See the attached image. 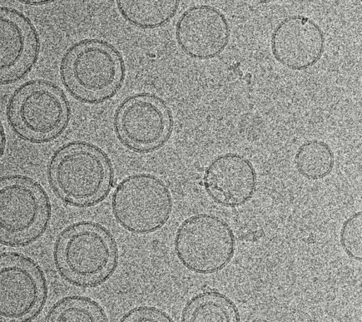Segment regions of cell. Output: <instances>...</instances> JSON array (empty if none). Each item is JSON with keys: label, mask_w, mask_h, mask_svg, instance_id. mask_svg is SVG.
I'll return each instance as SVG.
<instances>
[{"label": "cell", "mask_w": 362, "mask_h": 322, "mask_svg": "<svg viewBox=\"0 0 362 322\" xmlns=\"http://www.w3.org/2000/svg\"><path fill=\"white\" fill-rule=\"evenodd\" d=\"M53 260L64 281L78 287L93 288L112 276L118 265L119 251L107 229L91 221H80L58 234Z\"/></svg>", "instance_id": "1"}, {"label": "cell", "mask_w": 362, "mask_h": 322, "mask_svg": "<svg viewBox=\"0 0 362 322\" xmlns=\"http://www.w3.org/2000/svg\"><path fill=\"white\" fill-rule=\"evenodd\" d=\"M48 178L53 190L63 202L87 207L107 196L114 173L103 150L86 142L74 141L54 153L48 166Z\"/></svg>", "instance_id": "2"}, {"label": "cell", "mask_w": 362, "mask_h": 322, "mask_svg": "<svg viewBox=\"0 0 362 322\" xmlns=\"http://www.w3.org/2000/svg\"><path fill=\"white\" fill-rule=\"evenodd\" d=\"M62 84L76 100L98 103L111 98L125 76L120 52L108 42L86 38L71 45L59 64Z\"/></svg>", "instance_id": "3"}, {"label": "cell", "mask_w": 362, "mask_h": 322, "mask_svg": "<svg viewBox=\"0 0 362 322\" xmlns=\"http://www.w3.org/2000/svg\"><path fill=\"white\" fill-rule=\"evenodd\" d=\"M6 115L10 127L20 138L45 143L64 130L70 109L59 86L38 79L26 81L13 91L7 104Z\"/></svg>", "instance_id": "4"}, {"label": "cell", "mask_w": 362, "mask_h": 322, "mask_svg": "<svg viewBox=\"0 0 362 322\" xmlns=\"http://www.w3.org/2000/svg\"><path fill=\"white\" fill-rule=\"evenodd\" d=\"M51 217L47 192L35 180L20 174L0 178V243L24 246L45 231Z\"/></svg>", "instance_id": "5"}, {"label": "cell", "mask_w": 362, "mask_h": 322, "mask_svg": "<svg viewBox=\"0 0 362 322\" xmlns=\"http://www.w3.org/2000/svg\"><path fill=\"white\" fill-rule=\"evenodd\" d=\"M117 222L135 234L153 233L168 221L173 197L165 183L147 173L127 176L117 185L111 198Z\"/></svg>", "instance_id": "6"}, {"label": "cell", "mask_w": 362, "mask_h": 322, "mask_svg": "<svg viewBox=\"0 0 362 322\" xmlns=\"http://www.w3.org/2000/svg\"><path fill=\"white\" fill-rule=\"evenodd\" d=\"M174 249L179 261L189 271L212 274L231 261L235 239L231 227L223 219L199 213L180 224L174 238Z\"/></svg>", "instance_id": "7"}, {"label": "cell", "mask_w": 362, "mask_h": 322, "mask_svg": "<svg viewBox=\"0 0 362 322\" xmlns=\"http://www.w3.org/2000/svg\"><path fill=\"white\" fill-rule=\"evenodd\" d=\"M47 295L46 277L38 263L21 253H0V321L33 319Z\"/></svg>", "instance_id": "8"}, {"label": "cell", "mask_w": 362, "mask_h": 322, "mask_svg": "<svg viewBox=\"0 0 362 322\" xmlns=\"http://www.w3.org/2000/svg\"><path fill=\"white\" fill-rule=\"evenodd\" d=\"M172 126L170 109L151 93L129 96L118 105L114 116L117 137L127 148L138 152L159 148L168 140Z\"/></svg>", "instance_id": "9"}, {"label": "cell", "mask_w": 362, "mask_h": 322, "mask_svg": "<svg viewBox=\"0 0 362 322\" xmlns=\"http://www.w3.org/2000/svg\"><path fill=\"white\" fill-rule=\"evenodd\" d=\"M230 37V27L226 16L208 4L188 8L175 25L179 47L195 59L208 60L219 56L228 46Z\"/></svg>", "instance_id": "10"}, {"label": "cell", "mask_w": 362, "mask_h": 322, "mask_svg": "<svg viewBox=\"0 0 362 322\" xmlns=\"http://www.w3.org/2000/svg\"><path fill=\"white\" fill-rule=\"evenodd\" d=\"M325 46V34L320 26L310 18L298 14L281 19L270 38L273 57L292 71L306 70L318 63Z\"/></svg>", "instance_id": "11"}, {"label": "cell", "mask_w": 362, "mask_h": 322, "mask_svg": "<svg viewBox=\"0 0 362 322\" xmlns=\"http://www.w3.org/2000/svg\"><path fill=\"white\" fill-rule=\"evenodd\" d=\"M40 47L30 20L16 9L0 6V85L26 75L37 60Z\"/></svg>", "instance_id": "12"}, {"label": "cell", "mask_w": 362, "mask_h": 322, "mask_svg": "<svg viewBox=\"0 0 362 322\" xmlns=\"http://www.w3.org/2000/svg\"><path fill=\"white\" fill-rule=\"evenodd\" d=\"M203 184L209 197L226 207H240L252 199L257 185L255 168L238 153L215 157L205 169Z\"/></svg>", "instance_id": "13"}, {"label": "cell", "mask_w": 362, "mask_h": 322, "mask_svg": "<svg viewBox=\"0 0 362 322\" xmlns=\"http://www.w3.org/2000/svg\"><path fill=\"white\" fill-rule=\"evenodd\" d=\"M239 310L226 295L218 291L200 292L192 297L184 306L182 321L189 322H237Z\"/></svg>", "instance_id": "14"}, {"label": "cell", "mask_w": 362, "mask_h": 322, "mask_svg": "<svg viewBox=\"0 0 362 322\" xmlns=\"http://www.w3.org/2000/svg\"><path fill=\"white\" fill-rule=\"evenodd\" d=\"M179 1H117L122 17L130 24L144 29L167 24L175 15Z\"/></svg>", "instance_id": "15"}, {"label": "cell", "mask_w": 362, "mask_h": 322, "mask_svg": "<svg viewBox=\"0 0 362 322\" xmlns=\"http://www.w3.org/2000/svg\"><path fill=\"white\" fill-rule=\"evenodd\" d=\"M294 165L303 177L312 180H321L333 171L334 154L327 142L320 139L308 140L297 149Z\"/></svg>", "instance_id": "16"}, {"label": "cell", "mask_w": 362, "mask_h": 322, "mask_svg": "<svg viewBox=\"0 0 362 322\" xmlns=\"http://www.w3.org/2000/svg\"><path fill=\"white\" fill-rule=\"evenodd\" d=\"M45 321H109L103 308L93 299L81 295L63 297L49 309Z\"/></svg>", "instance_id": "17"}, {"label": "cell", "mask_w": 362, "mask_h": 322, "mask_svg": "<svg viewBox=\"0 0 362 322\" xmlns=\"http://www.w3.org/2000/svg\"><path fill=\"white\" fill-rule=\"evenodd\" d=\"M339 241L345 253L351 258L362 260V213L358 211L348 217L342 224Z\"/></svg>", "instance_id": "18"}, {"label": "cell", "mask_w": 362, "mask_h": 322, "mask_svg": "<svg viewBox=\"0 0 362 322\" xmlns=\"http://www.w3.org/2000/svg\"><path fill=\"white\" fill-rule=\"evenodd\" d=\"M120 321H173L172 317L161 309L151 306H139L129 310Z\"/></svg>", "instance_id": "19"}, {"label": "cell", "mask_w": 362, "mask_h": 322, "mask_svg": "<svg viewBox=\"0 0 362 322\" xmlns=\"http://www.w3.org/2000/svg\"><path fill=\"white\" fill-rule=\"evenodd\" d=\"M5 146V134L3 129V126L1 125L0 121V158L4 152Z\"/></svg>", "instance_id": "20"}]
</instances>
